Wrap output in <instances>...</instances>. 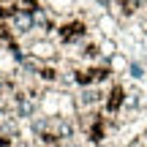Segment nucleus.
Returning a JSON list of instances; mask_svg holds the SVG:
<instances>
[{"mask_svg":"<svg viewBox=\"0 0 147 147\" xmlns=\"http://www.w3.org/2000/svg\"><path fill=\"white\" fill-rule=\"evenodd\" d=\"M128 63H131V57L123 55V52H117V55H112V57H109V71L115 74V76H125Z\"/></svg>","mask_w":147,"mask_h":147,"instance_id":"nucleus-1","label":"nucleus"},{"mask_svg":"<svg viewBox=\"0 0 147 147\" xmlns=\"http://www.w3.org/2000/svg\"><path fill=\"white\" fill-rule=\"evenodd\" d=\"M125 76L131 79V82H144V79H147V65L142 63V60H134V57H131V63H128V71H125Z\"/></svg>","mask_w":147,"mask_h":147,"instance_id":"nucleus-2","label":"nucleus"},{"mask_svg":"<svg viewBox=\"0 0 147 147\" xmlns=\"http://www.w3.org/2000/svg\"><path fill=\"white\" fill-rule=\"evenodd\" d=\"M98 25H101V30H104L106 36H115V30H117V19H115V16H109V14L98 16Z\"/></svg>","mask_w":147,"mask_h":147,"instance_id":"nucleus-3","label":"nucleus"}]
</instances>
